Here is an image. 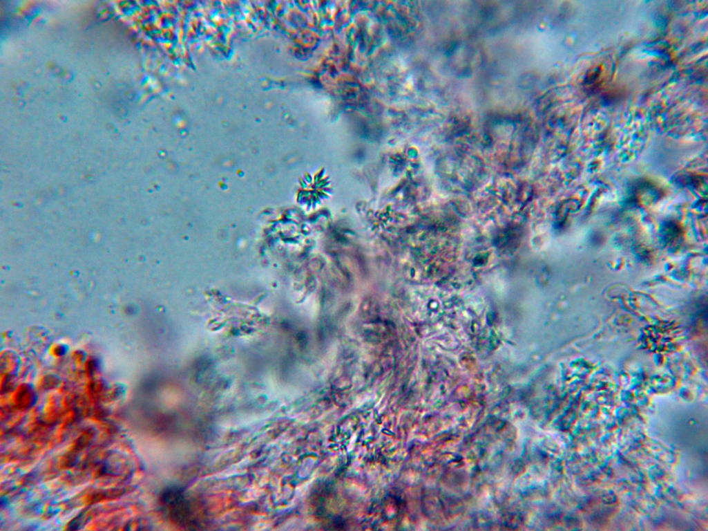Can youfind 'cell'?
I'll use <instances>...</instances> for the list:
<instances>
[{"label": "cell", "instance_id": "2", "mask_svg": "<svg viewBox=\"0 0 708 531\" xmlns=\"http://www.w3.org/2000/svg\"><path fill=\"white\" fill-rule=\"evenodd\" d=\"M66 351V347L63 344H56L51 349L52 354L57 357L64 355Z\"/></svg>", "mask_w": 708, "mask_h": 531}, {"label": "cell", "instance_id": "1", "mask_svg": "<svg viewBox=\"0 0 708 531\" xmlns=\"http://www.w3.org/2000/svg\"><path fill=\"white\" fill-rule=\"evenodd\" d=\"M160 504L166 519L175 525L198 528L205 521L202 503L180 488L165 490L160 497Z\"/></svg>", "mask_w": 708, "mask_h": 531}]
</instances>
